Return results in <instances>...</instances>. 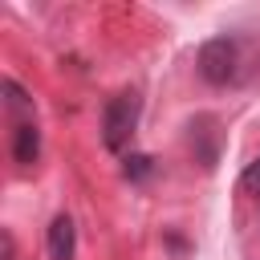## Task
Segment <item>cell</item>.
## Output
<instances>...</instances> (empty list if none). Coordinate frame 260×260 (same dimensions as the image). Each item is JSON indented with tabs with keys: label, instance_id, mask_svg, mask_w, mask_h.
<instances>
[{
	"label": "cell",
	"instance_id": "3",
	"mask_svg": "<svg viewBox=\"0 0 260 260\" xmlns=\"http://www.w3.org/2000/svg\"><path fill=\"white\" fill-rule=\"evenodd\" d=\"M45 248H49V260H73V252H77V228H73L69 215H53Z\"/></svg>",
	"mask_w": 260,
	"mask_h": 260
},
{
	"label": "cell",
	"instance_id": "1",
	"mask_svg": "<svg viewBox=\"0 0 260 260\" xmlns=\"http://www.w3.org/2000/svg\"><path fill=\"white\" fill-rule=\"evenodd\" d=\"M240 65H244V45L240 37H211L199 45V57H195V69L207 85H232L240 77Z\"/></svg>",
	"mask_w": 260,
	"mask_h": 260
},
{
	"label": "cell",
	"instance_id": "4",
	"mask_svg": "<svg viewBox=\"0 0 260 260\" xmlns=\"http://www.w3.org/2000/svg\"><path fill=\"white\" fill-rule=\"evenodd\" d=\"M12 158H16V167H32L41 158V130H37V122H16V130H12Z\"/></svg>",
	"mask_w": 260,
	"mask_h": 260
},
{
	"label": "cell",
	"instance_id": "5",
	"mask_svg": "<svg viewBox=\"0 0 260 260\" xmlns=\"http://www.w3.org/2000/svg\"><path fill=\"white\" fill-rule=\"evenodd\" d=\"M154 171V158L150 154H130L126 158V179H146Z\"/></svg>",
	"mask_w": 260,
	"mask_h": 260
},
{
	"label": "cell",
	"instance_id": "6",
	"mask_svg": "<svg viewBox=\"0 0 260 260\" xmlns=\"http://www.w3.org/2000/svg\"><path fill=\"white\" fill-rule=\"evenodd\" d=\"M240 187H244L248 195H256V199H260V154H256V158L244 167V175H240Z\"/></svg>",
	"mask_w": 260,
	"mask_h": 260
},
{
	"label": "cell",
	"instance_id": "2",
	"mask_svg": "<svg viewBox=\"0 0 260 260\" xmlns=\"http://www.w3.org/2000/svg\"><path fill=\"white\" fill-rule=\"evenodd\" d=\"M138 114H142V98L134 89H126V93H118V98L106 102V110H102V142H106V150L118 154V150L130 146Z\"/></svg>",
	"mask_w": 260,
	"mask_h": 260
}]
</instances>
